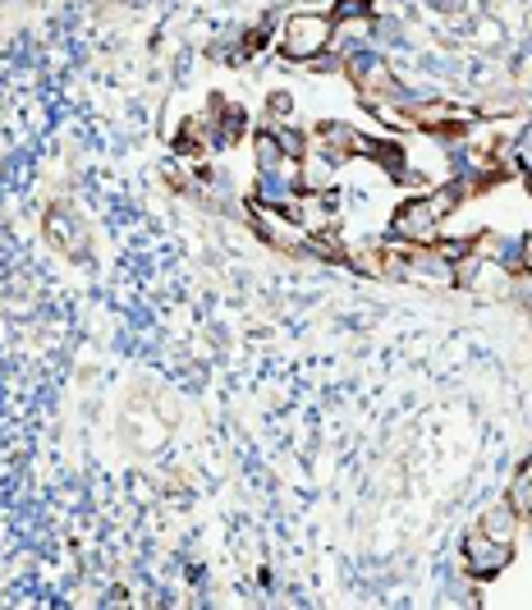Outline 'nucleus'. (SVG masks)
<instances>
[{
	"label": "nucleus",
	"instance_id": "f257e3e1",
	"mask_svg": "<svg viewBox=\"0 0 532 610\" xmlns=\"http://www.w3.org/2000/svg\"><path fill=\"white\" fill-rule=\"evenodd\" d=\"M459 189L455 185H441L436 193H422V198H408L395 207L391 216V234L404 239V243H418V249H427V243L441 239V226L449 216L459 212Z\"/></svg>",
	"mask_w": 532,
	"mask_h": 610
},
{
	"label": "nucleus",
	"instance_id": "f03ea898",
	"mask_svg": "<svg viewBox=\"0 0 532 610\" xmlns=\"http://www.w3.org/2000/svg\"><path fill=\"white\" fill-rule=\"evenodd\" d=\"M243 216H249V226L257 230V239L266 243V249H276L284 257L308 253V230H303L290 212H280V207H271V202H262V198H249L243 202Z\"/></svg>",
	"mask_w": 532,
	"mask_h": 610
},
{
	"label": "nucleus",
	"instance_id": "7ed1b4c3",
	"mask_svg": "<svg viewBox=\"0 0 532 610\" xmlns=\"http://www.w3.org/2000/svg\"><path fill=\"white\" fill-rule=\"evenodd\" d=\"M331 37H335V18L331 14H317V10H303V14H290L280 28V55L284 60H321L331 51Z\"/></svg>",
	"mask_w": 532,
	"mask_h": 610
},
{
	"label": "nucleus",
	"instance_id": "20e7f679",
	"mask_svg": "<svg viewBox=\"0 0 532 610\" xmlns=\"http://www.w3.org/2000/svg\"><path fill=\"white\" fill-rule=\"evenodd\" d=\"M509 560H515V542H501V537H486L482 528H473V533L464 537V551H459V564L468 579H496L509 569Z\"/></svg>",
	"mask_w": 532,
	"mask_h": 610
},
{
	"label": "nucleus",
	"instance_id": "39448f33",
	"mask_svg": "<svg viewBox=\"0 0 532 610\" xmlns=\"http://www.w3.org/2000/svg\"><path fill=\"white\" fill-rule=\"evenodd\" d=\"M308 152H321L326 161H335V166H350L354 156H367L372 152V138L358 134L354 125H340V119H326L308 134Z\"/></svg>",
	"mask_w": 532,
	"mask_h": 610
},
{
	"label": "nucleus",
	"instance_id": "423d86ee",
	"mask_svg": "<svg viewBox=\"0 0 532 610\" xmlns=\"http://www.w3.org/2000/svg\"><path fill=\"white\" fill-rule=\"evenodd\" d=\"M47 239L55 243L65 257H84L88 253V234H84V220H74L65 207H55L47 220Z\"/></svg>",
	"mask_w": 532,
	"mask_h": 610
},
{
	"label": "nucleus",
	"instance_id": "0eeeda50",
	"mask_svg": "<svg viewBox=\"0 0 532 610\" xmlns=\"http://www.w3.org/2000/svg\"><path fill=\"white\" fill-rule=\"evenodd\" d=\"M482 533L486 537H501V542H515L519 537V528H523V519H519V510L509 500H501V505H491V510L482 514Z\"/></svg>",
	"mask_w": 532,
	"mask_h": 610
},
{
	"label": "nucleus",
	"instance_id": "6e6552de",
	"mask_svg": "<svg viewBox=\"0 0 532 610\" xmlns=\"http://www.w3.org/2000/svg\"><path fill=\"white\" fill-rule=\"evenodd\" d=\"M271 134H276L280 152L290 156V161H303V156H308V134H303V129H294V125H271Z\"/></svg>",
	"mask_w": 532,
	"mask_h": 610
},
{
	"label": "nucleus",
	"instance_id": "1a4fd4ad",
	"mask_svg": "<svg viewBox=\"0 0 532 610\" xmlns=\"http://www.w3.org/2000/svg\"><path fill=\"white\" fill-rule=\"evenodd\" d=\"M515 170L532 175V125H523L519 138H515Z\"/></svg>",
	"mask_w": 532,
	"mask_h": 610
},
{
	"label": "nucleus",
	"instance_id": "9d476101",
	"mask_svg": "<svg viewBox=\"0 0 532 610\" xmlns=\"http://www.w3.org/2000/svg\"><path fill=\"white\" fill-rule=\"evenodd\" d=\"M266 106H271V125H290L294 119V97L290 92H271L266 97Z\"/></svg>",
	"mask_w": 532,
	"mask_h": 610
}]
</instances>
